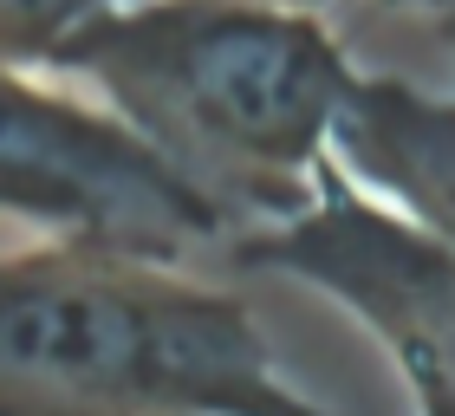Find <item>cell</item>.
<instances>
[{"instance_id":"2","label":"cell","mask_w":455,"mask_h":416,"mask_svg":"<svg viewBox=\"0 0 455 416\" xmlns=\"http://www.w3.org/2000/svg\"><path fill=\"white\" fill-rule=\"evenodd\" d=\"M0 416H339L235 293L98 241L0 254Z\"/></svg>"},{"instance_id":"5","label":"cell","mask_w":455,"mask_h":416,"mask_svg":"<svg viewBox=\"0 0 455 416\" xmlns=\"http://www.w3.org/2000/svg\"><path fill=\"white\" fill-rule=\"evenodd\" d=\"M339 170L455 247V98L358 72L339 111Z\"/></svg>"},{"instance_id":"1","label":"cell","mask_w":455,"mask_h":416,"mask_svg":"<svg viewBox=\"0 0 455 416\" xmlns=\"http://www.w3.org/2000/svg\"><path fill=\"white\" fill-rule=\"evenodd\" d=\"M46 72L78 78L247 228L313 208L339 163L358 66L325 7L280 0H117Z\"/></svg>"},{"instance_id":"3","label":"cell","mask_w":455,"mask_h":416,"mask_svg":"<svg viewBox=\"0 0 455 416\" xmlns=\"http://www.w3.org/2000/svg\"><path fill=\"white\" fill-rule=\"evenodd\" d=\"M0 215L46 241H98L156 260L221 254L241 221L170 170L111 104L33 85L0 66Z\"/></svg>"},{"instance_id":"6","label":"cell","mask_w":455,"mask_h":416,"mask_svg":"<svg viewBox=\"0 0 455 416\" xmlns=\"http://www.w3.org/2000/svg\"><path fill=\"white\" fill-rule=\"evenodd\" d=\"M117 0H0V66L46 72L59 46Z\"/></svg>"},{"instance_id":"10","label":"cell","mask_w":455,"mask_h":416,"mask_svg":"<svg viewBox=\"0 0 455 416\" xmlns=\"http://www.w3.org/2000/svg\"><path fill=\"white\" fill-rule=\"evenodd\" d=\"M280 7H332V0H280Z\"/></svg>"},{"instance_id":"7","label":"cell","mask_w":455,"mask_h":416,"mask_svg":"<svg viewBox=\"0 0 455 416\" xmlns=\"http://www.w3.org/2000/svg\"><path fill=\"white\" fill-rule=\"evenodd\" d=\"M397 378L410 390V404H417V416H455V378L436 364H397Z\"/></svg>"},{"instance_id":"9","label":"cell","mask_w":455,"mask_h":416,"mask_svg":"<svg viewBox=\"0 0 455 416\" xmlns=\"http://www.w3.org/2000/svg\"><path fill=\"white\" fill-rule=\"evenodd\" d=\"M378 7H390V13H436V7H449V0H378Z\"/></svg>"},{"instance_id":"8","label":"cell","mask_w":455,"mask_h":416,"mask_svg":"<svg viewBox=\"0 0 455 416\" xmlns=\"http://www.w3.org/2000/svg\"><path fill=\"white\" fill-rule=\"evenodd\" d=\"M429 27H436L443 52H449V66H455V0H449V7H436V13H429Z\"/></svg>"},{"instance_id":"4","label":"cell","mask_w":455,"mask_h":416,"mask_svg":"<svg viewBox=\"0 0 455 416\" xmlns=\"http://www.w3.org/2000/svg\"><path fill=\"white\" fill-rule=\"evenodd\" d=\"M221 260L235 274L313 286L390 351V364H436L455 378V247L351 182L339 163L313 208L235 235Z\"/></svg>"}]
</instances>
